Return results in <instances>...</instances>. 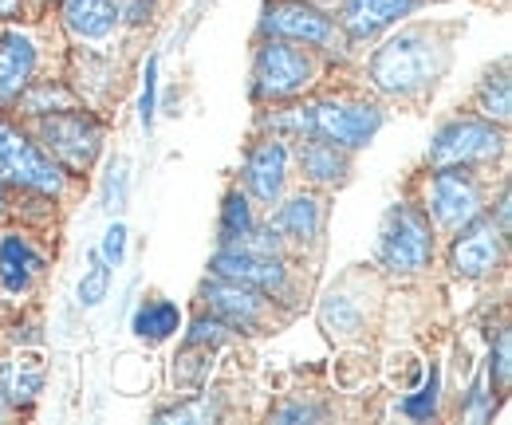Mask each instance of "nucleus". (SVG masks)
<instances>
[{
  "instance_id": "22",
  "label": "nucleus",
  "mask_w": 512,
  "mask_h": 425,
  "mask_svg": "<svg viewBox=\"0 0 512 425\" xmlns=\"http://www.w3.org/2000/svg\"><path fill=\"white\" fill-rule=\"evenodd\" d=\"M477 111H481V119L497 122V126H505V122H509L512 87H509V71H505V63L481 79V87H477Z\"/></svg>"
},
{
  "instance_id": "4",
  "label": "nucleus",
  "mask_w": 512,
  "mask_h": 425,
  "mask_svg": "<svg viewBox=\"0 0 512 425\" xmlns=\"http://www.w3.org/2000/svg\"><path fill=\"white\" fill-rule=\"evenodd\" d=\"M383 130V107L363 99H320L304 107V138L335 142L339 150H363ZM300 138V142H304Z\"/></svg>"
},
{
  "instance_id": "34",
  "label": "nucleus",
  "mask_w": 512,
  "mask_h": 425,
  "mask_svg": "<svg viewBox=\"0 0 512 425\" xmlns=\"http://www.w3.org/2000/svg\"><path fill=\"white\" fill-rule=\"evenodd\" d=\"M127 158H119L115 166H111V178H107V209L111 213H119V209H127V189H130V174H127Z\"/></svg>"
},
{
  "instance_id": "36",
  "label": "nucleus",
  "mask_w": 512,
  "mask_h": 425,
  "mask_svg": "<svg viewBox=\"0 0 512 425\" xmlns=\"http://www.w3.org/2000/svg\"><path fill=\"white\" fill-rule=\"evenodd\" d=\"M111 4H115L119 20H127V24H146L154 16V0H111Z\"/></svg>"
},
{
  "instance_id": "24",
  "label": "nucleus",
  "mask_w": 512,
  "mask_h": 425,
  "mask_svg": "<svg viewBox=\"0 0 512 425\" xmlns=\"http://www.w3.org/2000/svg\"><path fill=\"white\" fill-rule=\"evenodd\" d=\"M253 225H256L253 197H249L245 189H229L225 201H221V244L241 241Z\"/></svg>"
},
{
  "instance_id": "10",
  "label": "nucleus",
  "mask_w": 512,
  "mask_h": 425,
  "mask_svg": "<svg viewBox=\"0 0 512 425\" xmlns=\"http://www.w3.org/2000/svg\"><path fill=\"white\" fill-rule=\"evenodd\" d=\"M260 32L276 40H292L300 48H331L335 44V20L316 8L312 0H272L264 4Z\"/></svg>"
},
{
  "instance_id": "17",
  "label": "nucleus",
  "mask_w": 512,
  "mask_h": 425,
  "mask_svg": "<svg viewBox=\"0 0 512 425\" xmlns=\"http://www.w3.org/2000/svg\"><path fill=\"white\" fill-rule=\"evenodd\" d=\"M268 225L284 237V244H316L323 229V201L316 193H296L272 213Z\"/></svg>"
},
{
  "instance_id": "31",
  "label": "nucleus",
  "mask_w": 512,
  "mask_h": 425,
  "mask_svg": "<svg viewBox=\"0 0 512 425\" xmlns=\"http://www.w3.org/2000/svg\"><path fill=\"white\" fill-rule=\"evenodd\" d=\"M493 386H489V378L481 374L473 386H469V394H465V402H461V418H469V422H489L493 418Z\"/></svg>"
},
{
  "instance_id": "21",
  "label": "nucleus",
  "mask_w": 512,
  "mask_h": 425,
  "mask_svg": "<svg viewBox=\"0 0 512 425\" xmlns=\"http://www.w3.org/2000/svg\"><path fill=\"white\" fill-rule=\"evenodd\" d=\"M0 374H4V390H8V402L12 410H24L40 398L44 390V366L40 359H12V363H0Z\"/></svg>"
},
{
  "instance_id": "23",
  "label": "nucleus",
  "mask_w": 512,
  "mask_h": 425,
  "mask_svg": "<svg viewBox=\"0 0 512 425\" xmlns=\"http://www.w3.org/2000/svg\"><path fill=\"white\" fill-rule=\"evenodd\" d=\"M75 103V95H71V87H64V83H28L20 95H16V107L24 111V115H52V111H64V107H71Z\"/></svg>"
},
{
  "instance_id": "15",
  "label": "nucleus",
  "mask_w": 512,
  "mask_h": 425,
  "mask_svg": "<svg viewBox=\"0 0 512 425\" xmlns=\"http://www.w3.org/2000/svg\"><path fill=\"white\" fill-rule=\"evenodd\" d=\"M44 272V252L24 233H4L0 237V288L12 296H24L36 276Z\"/></svg>"
},
{
  "instance_id": "2",
  "label": "nucleus",
  "mask_w": 512,
  "mask_h": 425,
  "mask_svg": "<svg viewBox=\"0 0 512 425\" xmlns=\"http://www.w3.org/2000/svg\"><path fill=\"white\" fill-rule=\"evenodd\" d=\"M379 260L390 276H418L434 260V221L422 205L398 201L390 205L379 233Z\"/></svg>"
},
{
  "instance_id": "1",
  "label": "nucleus",
  "mask_w": 512,
  "mask_h": 425,
  "mask_svg": "<svg viewBox=\"0 0 512 425\" xmlns=\"http://www.w3.org/2000/svg\"><path fill=\"white\" fill-rule=\"evenodd\" d=\"M446 67V40H438L426 28H406L398 36H390L383 48H375V56L367 60V79L383 95L410 99V95H422L426 87H434L446 75Z\"/></svg>"
},
{
  "instance_id": "5",
  "label": "nucleus",
  "mask_w": 512,
  "mask_h": 425,
  "mask_svg": "<svg viewBox=\"0 0 512 425\" xmlns=\"http://www.w3.org/2000/svg\"><path fill=\"white\" fill-rule=\"evenodd\" d=\"M316 83V60L308 48L292 44V40H276L264 36V44L256 48L253 63V95L280 103V99H296Z\"/></svg>"
},
{
  "instance_id": "3",
  "label": "nucleus",
  "mask_w": 512,
  "mask_h": 425,
  "mask_svg": "<svg viewBox=\"0 0 512 425\" xmlns=\"http://www.w3.org/2000/svg\"><path fill=\"white\" fill-rule=\"evenodd\" d=\"M0 182L24 193L60 197L67 185V170L20 126L0 119Z\"/></svg>"
},
{
  "instance_id": "35",
  "label": "nucleus",
  "mask_w": 512,
  "mask_h": 425,
  "mask_svg": "<svg viewBox=\"0 0 512 425\" xmlns=\"http://www.w3.org/2000/svg\"><path fill=\"white\" fill-rule=\"evenodd\" d=\"M323 406H308V402H292V406H280L276 414H272V422H320Z\"/></svg>"
},
{
  "instance_id": "26",
  "label": "nucleus",
  "mask_w": 512,
  "mask_h": 425,
  "mask_svg": "<svg viewBox=\"0 0 512 425\" xmlns=\"http://www.w3.org/2000/svg\"><path fill=\"white\" fill-rule=\"evenodd\" d=\"M438 402H442V370L430 366L426 382H422L414 394H406V398L398 402V410H402L406 418H414V422H430V418L438 414Z\"/></svg>"
},
{
  "instance_id": "7",
  "label": "nucleus",
  "mask_w": 512,
  "mask_h": 425,
  "mask_svg": "<svg viewBox=\"0 0 512 425\" xmlns=\"http://www.w3.org/2000/svg\"><path fill=\"white\" fill-rule=\"evenodd\" d=\"M40 142L67 174H83L95 166V158L103 150V126L91 111L64 107V111L40 115Z\"/></svg>"
},
{
  "instance_id": "20",
  "label": "nucleus",
  "mask_w": 512,
  "mask_h": 425,
  "mask_svg": "<svg viewBox=\"0 0 512 425\" xmlns=\"http://www.w3.org/2000/svg\"><path fill=\"white\" fill-rule=\"evenodd\" d=\"M130 331L142 339V343H166L170 335L182 331V307L174 300H142L130 315Z\"/></svg>"
},
{
  "instance_id": "33",
  "label": "nucleus",
  "mask_w": 512,
  "mask_h": 425,
  "mask_svg": "<svg viewBox=\"0 0 512 425\" xmlns=\"http://www.w3.org/2000/svg\"><path fill=\"white\" fill-rule=\"evenodd\" d=\"M127 225L123 221H111L107 225V233H103V244H99V256L111 264V268H119L123 264V256H127Z\"/></svg>"
},
{
  "instance_id": "29",
  "label": "nucleus",
  "mask_w": 512,
  "mask_h": 425,
  "mask_svg": "<svg viewBox=\"0 0 512 425\" xmlns=\"http://www.w3.org/2000/svg\"><path fill=\"white\" fill-rule=\"evenodd\" d=\"M229 335H233V327L209 311V315H197V319L190 323V331H186V347H193V351H217L221 343H229Z\"/></svg>"
},
{
  "instance_id": "9",
  "label": "nucleus",
  "mask_w": 512,
  "mask_h": 425,
  "mask_svg": "<svg viewBox=\"0 0 512 425\" xmlns=\"http://www.w3.org/2000/svg\"><path fill=\"white\" fill-rule=\"evenodd\" d=\"M426 205H430L426 213L434 217V225L453 233L485 209V189L469 166H438L426 182Z\"/></svg>"
},
{
  "instance_id": "16",
  "label": "nucleus",
  "mask_w": 512,
  "mask_h": 425,
  "mask_svg": "<svg viewBox=\"0 0 512 425\" xmlns=\"http://www.w3.org/2000/svg\"><path fill=\"white\" fill-rule=\"evenodd\" d=\"M414 8L418 0H343V32L347 40H371Z\"/></svg>"
},
{
  "instance_id": "13",
  "label": "nucleus",
  "mask_w": 512,
  "mask_h": 425,
  "mask_svg": "<svg viewBox=\"0 0 512 425\" xmlns=\"http://www.w3.org/2000/svg\"><path fill=\"white\" fill-rule=\"evenodd\" d=\"M201 300H205V307L217 319H225L233 331H260L264 319H268V304H272L264 292H256L249 284H237V280H221V276L205 280Z\"/></svg>"
},
{
  "instance_id": "25",
  "label": "nucleus",
  "mask_w": 512,
  "mask_h": 425,
  "mask_svg": "<svg viewBox=\"0 0 512 425\" xmlns=\"http://www.w3.org/2000/svg\"><path fill=\"white\" fill-rule=\"evenodd\" d=\"M225 414V406H221V398L217 394H193V398H182V402H174V406H166V410H158L154 414V422H217Z\"/></svg>"
},
{
  "instance_id": "28",
  "label": "nucleus",
  "mask_w": 512,
  "mask_h": 425,
  "mask_svg": "<svg viewBox=\"0 0 512 425\" xmlns=\"http://www.w3.org/2000/svg\"><path fill=\"white\" fill-rule=\"evenodd\" d=\"M107 292H111V264L95 252L91 264H87L83 276H79L75 296H79V307H99L103 300H107Z\"/></svg>"
},
{
  "instance_id": "18",
  "label": "nucleus",
  "mask_w": 512,
  "mask_h": 425,
  "mask_svg": "<svg viewBox=\"0 0 512 425\" xmlns=\"http://www.w3.org/2000/svg\"><path fill=\"white\" fill-rule=\"evenodd\" d=\"M64 28L75 40H107L123 24L111 0H64Z\"/></svg>"
},
{
  "instance_id": "27",
  "label": "nucleus",
  "mask_w": 512,
  "mask_h": 425,
  "mask_svg": "<svg viewBox=\"0 0 512 425\" xmlns=\"http://www.w3.org/2000/svg\"><path fill=\"white\" fill-rule=\"evenodd\" d=\"M320 323L327 335H355L363 327V307H355L351 296H327L320 307Z\"/></svg>"
},
{
  "instance_id": "39",
  "label": "nucleus",
  "mask_w": 512,
  "mask_h": 425,
  "mask_svg": "<svg viewBox=\"0 0 512 425\" xmlns=\"http://www.w3.org/2000/svg\"><path fill=\"white\" fill-rule=\"evenodd\" d=\"M4 209H8V185L0 182V217H4Z\"/></svg>"
},
{
  "instance_id": "37",
  "label": "nucleus",
  "mask_w": 512,
  "mask_h": 425,
  "mask_svg": "<svg viewBox=\"0 0 512 425\" xmlns=\"http://www.w3.org/2000/svg\"><path fill=\"white\" fill-rule=\"evenodd\" d=\"M20 16V0H0V20H16Z\"/></svg>"
},
{
  "instance_id": "19",
  "label": "nucleus",
  "mask_w": 512,
  "mask_h": 425,
  "mask_svg": "<svg viewBox=\"0 0 512 425\" xmlns=\"http://www.w3.org/2000/svg\"><path fill=\"white\" fill-rule=\"evenodd\" d=\"M300 170L304 178L316 185H339L351 170V158L347 150H339L335 142H323V138H304L300 142Z\"/></svg>"
},
{
  "instance_id": "11",
  "label": "nucleus",
  "mask_w": 512,
  "mask_h": 425,
  "mask_svg": "<svg viewBox=\"0 0 512 425\" xmlns=\"http://www.w3.org/2000/svg\"><path fill=\"white\" fill-rule=\"evenodd\" d=\"M209 272L221 280L249 284L264 296H284L288 292V264L284 256H256L237 244H221V252L209 260Z\"/></svg>"
},
{
  "instance_id": "30",
  "label": "nucleus",
  "mask_w": 512,
  "mask_h": 425,
  "mask_svg": "<svg viewBox=\"0 0 512 425\" xmlns=\"http://www.w3.org/2000/svg\"><path fill=\"white\" fill-rule=\"evenodd\" d=\"M512 335L509 331H501L497 335V347H493V355H489V370H485V378H489V386L497 390V394H505L509 390V378H512Z\"/></svg>"
},
{
  "instance_id": "32",
  "label": "nucleus",
  "mask_w": 512,
  "mask_h": 425,
  "mask_svg": "<svg viewBox=\"0 0 512 425\" xmlns=\"http://www.w3.org/2000/svg\"><path fill=\"white\" fill-rule=\"evenodd\" d=\"M138 119L146 130H154V119H158V56L146 60V71H142V95H138Z\"/></svg>"
},
{
  "instance_id": "14",
  "label": "nucleus",
  "mask_w": 512,
  "mask_h": 425,
  "mask_svg": "<svg viewBox=\"0 0 512 425\" xmlns=\"http://www.w3.org/2000/svg\"><path fill=\"white\" fill-rule=\"evenodd\" d=\"M36 63H40V52H36L32 36H24V32L0 36V107H12L16 95L36 79Z\"/></svg>"
},
{
  "instance_id": "6",
  "label": "nucleus",
  "mask_w": 512,
  "mask_h": 425,
  "mask_svg": "<svg viewBox=\"0 0 512 425\" xmlns=\"http://www.w3.org/2000/svg\"><path fill=\"white\" fill-rule=\"evenodd\" d=\"M505 154V130L497 122L477 119V115H461V119H449L446 126L434 130L430 138V166H485V162H497Z\"/></svg>"
},
{
  "instance_id": "12",
  "label": "nucleus",
  "mask_w": 512,
  "mask_h": 425,
  "mask_svg": "<svg viewBox=\"0 0 512 425\" xmlns=\"http://www.w3.org/2000/svg\"><path fill=\"white\" fill-rule=\"evenodd\" d=\"M288 142L268 134L260 138L253 150L245 154V166H241V182H245V193L253 197L256 205H276L284 185H288Z\"/></svg>"
},
{
  "instance_id": "38",
  "label": "nucleus",
  "mask_w": 512,
  "mask_h": 425,
  "mask_svg": "<svg viewBox=\"0 0 512 425\" xmlns=\"http://www.w3.org/2000/svg\"><path fill=\"white\" fill-rule=\"evenodd\" d=\"M12 414V402H8V390H4V374H0V418Z\"/></svg>"
},
{
  "instance_id": "8",
  "label": "nucleus",
  "mask_w": 512,
  "mask_h": 425,
  "mask_svg": "<svg viewBox=\"0 0 512 425\" xmlns=\"http://www.w3.org/2000/svg\"><path fill=\"white\" fill-rule=\"evenodd\" d=\"M505 264V233L493 221V213H477L469 217L461 229H453L449 241V268L461 280H489L497 268Z\"/></svg>"
}]
</instances>
